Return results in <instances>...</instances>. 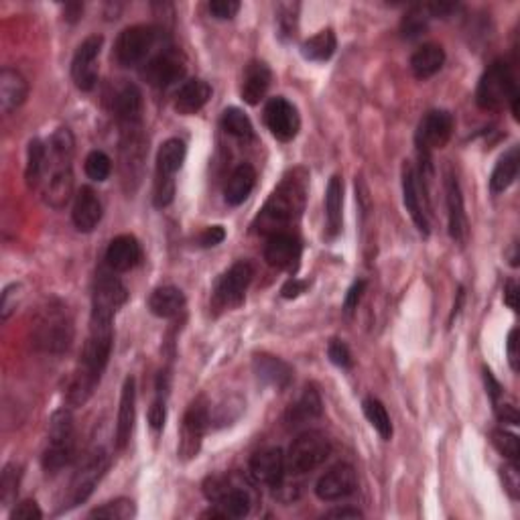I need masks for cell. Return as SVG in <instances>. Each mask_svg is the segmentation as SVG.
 <instances>
[{"instance_id": "obj_26", "label": "cell", "mask_w": 520, "mask_h": 520, "mask_svg": "<svg viewBox=\"0 0 520 520\" xmlns=\"http://www.w3.org/2000/svg\"><path fill=\"white\" fill-rule=\"evenodd\" d=\"M112 110L120 128L143 125V94H140V90L135 84L122 86L114 96Z\"/></svg>"}, {"instance_id": "obj_30", "label": "cell", "mask_w": 520, "mask_h": 520, "mask_svg": "<svg viewBox=\"0 0 520 520\" xmlns=\"http://www.w3.org/2000/svg\"><path fill=\"white\" fill-rule=\"evenodd\" d=\"M272 73L270 68L264 61H251L246 65L244 76H242V100L251 106H257L264 96H267L270 88Z\"/></svg>"}, {"instance_id": "obj_56", "label": "cell", "mask_w": 520, "mask_h": 520, "mask_svg": "<svg viewBox=\"0 0 520 520\" xmlns=\"http://www.w3.org/2000/svg\"><path fill=\"white\" fill-rule=\"evenodd\" d=\"M224 241H226V230L222 226H210L202 232L200 246H203V249H212V246H218Z\"/></svg>"}, {"instance_id": "obj_12", "label": "cell", "mask_w": 520, "mask_h": 520, "mask_svg": "<svg viewBox=\"0 0 520 520\" xmlns=\"http://www.w3.org/2000/svg\"><path fill=\"white\" fill-rule=\"evenodd\" d=\"M208 427H210V407L205 404L203 399H197L189 404V409L184 415V423H181L179 449H177L181 459L189 461L197 458Z\"/></svg>"}, {"instance_id": "obj_42", "label": "cell", "mask_w": 520, "mask_h": 520, "mask_svg": "<svg viewBox=\"0 0 520 520\" xmlns=\"http://www.w3.org/2000/svg\"><path fill=\"white\" fill-rule=\"evenodd\" d=\"M222 128H224L228 135H232L236 138L249 140L254 137V127L251 118L241 109H226L222 114Z\"/></svg>"}, {"instance_id": "obj_14", "label": "cell", "mask_w": 520, "mask_h": 520, "mask_svg": "<svg viewBox=\"0 0 520 520\" xmlns=\"http://www.w3.org/2000/svg\"><path fill=\"white\" fill-rule=\"evenodd\" d=\"M104 45L102 35H90L81 41L71 60V80L81 92H92L98 81V57Z\"/></svg>"}, {"instance_id": "obj_41", "label": "cell", "mask_w": 520, "mask_h": 520, "mask_svg": "<svg viewBox=\"0 0 520 520\" xmlns=\"http://www.w3.org/2000/svg\"><path fill=\"white\" fill-rule=\"evenodd\" d=\"M362 409H364V415L368 419V423L376 429V433L383 437L384 441H391L392 437V423H391V417L389 412H386L384 404L378 401V399H366L362 402Z\"/></svg>"}, {"instance_id": "obj_28", "label": "cell", "mask_w": 520, "mask_h": 520, "mask_svg": "<svg viewBox=\"0 0 520 520\" xmlns=\"http://www.w3.org/2000/svg\"><path fill=\"white\" fill-rule=\"evenodd\" d=\"M73 226L80 232H92V230L100 224L102 220V203L92 187H81L76 195V203H73L71 212Z\"/></svg>"}, {"instance_id": "obj_23", "label": "cell", "mask_w": 520, "mask_h": 520, "mask_svg": "<svg viewBox=\"0 0 520 520\" xmlns=\"http://www.w3.org/2000/svg\"><path fill=\"white\" fill-rule=\"evenodd\" d=\"M445 202H448V228L449 236L458 244H466L468 241V216L464 205V194L458 177L448 171L445 175Z\"/></svg>"}, {"instance_id": "obj_40", "label": "cell", "mask_w": 520, "mask_h": 520, "mask_svg": "<svg viewBox=\"0 0 520 520\" xmlns=\"http://www.w3.org/2000/svg\"><path fill=\"white\" fill-rule=\"evenodd\" d=\"M47 148L39 138H33L27 148V167H24V179L29 187H37L47 171Z\"/></svg>"}, {"instance_id": "obj_15", "label": "cell", "mask_w": 520, "mask_h": 520, "mask_svg": "<svg viewBox=\"0 0 520 520\" xmlns=\"http://www.w3.org/2000/svg\"><path fill=\"white\" fill-rule=\"evenodd\" d=\"M453 127H456V120H453V114L448 110H431L427 112L423 120L419 122L417 128V147L419 153L429 156L435 148H443L449 143V138L453 135Z\"/></svg>"}, {"instance_id": "obj_32", "label": "cell", "mask_w": 520, "mask_h": 520, "mask_svg": "<svg viewBox=\"0 0 520 520\" xmlns=\"http://www.w3.org/2000/svg\"><path fill=\"white\" fill-rule=\"evenodd\" d=\"M212 98V88L203 80H187L175 94V110L184 117L200 112Z\"/></svg>"}, {"instance_id": "obj_11", "label": "cell", "mask_w": 520, "mask_h": 520, "mask_svg": "<svg viewBox=\"0 0 520 520\" xmlns=\"http://www.w3.org/2000/svg\"><path fill=\"white\" fill-rule=\"evenodd\" d=\"M159 29L148 27V24H135V27L125 29L114 43V57L122 68H132V65L143 63L156 45L159 39Z\"/></svg>"}, {"instance_id": "obj_63", "label": "cell", "mask_w": 520, "mask_h": 520, "mask_svg": "<svg viewBox=\"0 0 520 520\" xmlns=\"http://www.w3.org/2000/svg\"><path fill=\"white\" fill-rule=\"evenodd\" d=\"M464 297H466L464 288L459 287V291H458V301H456V305H453V311H451V316H449V326L453 324V319H456V317H458V313L461 311V303H464Z\"/></svg>"}, {"instance_id": "obj_44", "label": "cell", "mask_w": 520, "mask_h": 520, "mask_svg": "<svg viewBox=\"0 0 520 520\" xmlns=\"http://www.w3.org/2000/svg\"><path fill=\"white\" fill-rule=\"evenodd\" d=\"M429 19H431V14H429L427 5L412 6L411 11L402 16V23H401L402 37H407V39L419 37L421 33H423V31L427 29Z\"/></svg>"}, {"instance_id": "obj_50", "label": "cell", "mask_w": 520, "mask_h": 520, "mask_svg": "<svg viewBox=\"0 0 520 520\" xmlns=\"http://www.w3.org/2000/svg\"><path fill=\"white\" fill-rule=\"evenodd\" d=\"M208 8L213 19L230 21V19H234L238 11H241V3H236V0H213Z\"/></svg>"}, {"instance_id": "obj_22", "label": "cell", "mask_w": 520, "mask_h": 520, "mask_svg": "<svg viewBox=\"0 0 520 520\" xmlns=\"http://www.w3.org/2000/svg\"><path fill=\"white\" fill-rule=\"evenodd\" d=\"M287 472V458L279 448H267L259 453H254L251 459V474L254 482L270 486V488H280L285 482Z\"/></svg>"}, {"instance_id": "obj_31", "label": "cell", "mask_w": 520, "mask_h": 520, "mask_svg": "<svg viewBox=\"0 0 520 520\" xmlns=\"http://www.w3.org/2000/svg\"><path fill=\"white\" fill-rule=\"evenodd\" d=\"M29 84L19 71L6 68L0 71V110L11 114L27 100Z\"/></svg>"}, {"instance_id": "obj_7", "label": "cell", "mask_w": 520, "mask_h": 520, "mask_svg": "<svg viewBox=\"0 0 520 520\" xmlns=\"http://www.w3.org/2000/svg\"><path fill=\"white\" fill-rule=\"evenodd\" d=\"M147 137L143 125L120 128V175L127 192H135L143 179L147 159Z\"/></svg>"}, {"instance_id": "obj_2", "label": "cell", "mask_w": 520, "mask_h": 520, "mask_svg": "<svg viewBox=\"0 0 520 520\" xmlns=\"http://www.w3.org/2000/svg\"><path fill=\"white\" fill-rule=\"evenodd\" d=\"M309 175L305 169H295L283 177L279 187L270 194V197L260 210L254 228L260 234H277L287 232V226L299 220L307 202Z\"/></svg>"}, {"instance_id": "obj_19", "label": "cell", "mask_w": 520, "mask_h": 520, "mask_svg": "<svg viewBox=\"0 0 520 520\" xmlns=\"http://www.w3.org/2000/svg\"><path fill=\"white\" fill-rule=\"evenodd\" d=\"M127 299L128 291L127 287L122 285V280L114 275L112 270H102L94 285L92 311L114 317L122 309V305L127 303Z\"/></svg>"}, {"instance_id": "obj_27", "label": "cell", "mask_w": 520, "mask_h": 520, "mask_svg": "<svg viewBox=\"0 0 520 520\" xmlns=\"http://www.w3.org/2000/svg\"><path fill=\"white\" fill-rule=\"evenodd\" d=\"M252 370L260 383L272 386V389L277 391H283L293 383V368L288 366L285 360L270 356V354H259V356H254Z\"/></svg>"}, {"instance_id": "obj_34", "label": "cell", "mask_w": 520, "mask_h": 520, "mask_svg": "<svg viewBox=\"0 0 520 520\" xmlns=\"http://www.w3.org/2000/svg\"><path fill=\"white\" fill-rule=\"evenodd\" d=\"M148 309L161 319H171L185 309V295L177 287H159L148 297Z\"/></svg>"}, {"instance_id": "obj_4", "label": "cell", "mask_w": 520, "mask_h": 520, "mask_svg": "<svg viewBox=\"0 0 520 520\" xmlns=\"http://www.w3.org/2000/svg\"><path fill=\"white\" fill-rule=\"evenodd\" d=\"M476 102L482 110L496 112L510 104L515 118H518V86L515 73L506 61H494L477 84Z\"/></svg>"}, {"instance_id": "obj_38", "label": "cell", "mask_w": 520, "mask_h": 520, "mask_svg": "<svg viewBox=\"0 0 520 520\" xmlns=\"http://www.w3.org/2000/svg\"><path fill=\"white\" fill-rule=\"evenodd\" d=\"M518 148L513 147L510 151L500 156L496 167L492 171L490 177V189L492 194H502L515 184L516 175H518Z\"/></svg>"}, {"instance_id": "obj_39", "label": "cell", "mask_w": 520, "mask_h": 520, "mask_svg": "<svg viewBox=\"0 0 520 520\" xmlns=\"http://www.w3.org/2000/svg\"><path fill=\"white\" fill-rule=\"evenodd\" d=\"M336 47H337L336 33L332 29H324L319 31L317 35H313L305 41L301 45V55L309 61H327L329 57L336 53Z\"/></svg>"}, {"instance_id": "obj_6", "label": "cell", "mask_w": 520, "mask_h": 520, "mask_svg": "<svg viewBox=\"0 0 520 520\" xmlns=\"http://www.w3.org/2000/svg\"><path fill=\"white\" fill-rule=\"evenodd\" d=\"M187 147L181 138H169L156 153V179L153 202L156 208H167L175 195V175L184 167Z\"/></svg>"}, {"instance_id": "obj_61", "label": "cell", "mask_w": 520, "mask_h": 520, "mask_svg": "<svg viewBox=\"0 0 520 520\" xmlns=\"http://www.w3.org/2000/svg\"><path fill=\"white\" fill-rule=\"evenodd\" d=\"M327 518H362L364 515L358 508H334L326 515Z\"/></svg>"}, {"instance_id": "obj_29", "label": "cell", "mask_w": 520, "mask_h": 520, "mask_svg": "<svg viewBox=\"0 0 520 520\" xmlns=\"http://www.w3.org/2000/svg\"><path fill=\"white\" fill-rule=\"evenodd\" d=\"M140 244L135 236L120 234L114 238L106 251V264L112 272H127L135 269L140 260Z\"/></svg>"}, {"instance_id": "obj_43", "label": "cell", "mask_w": 520, "mask_h": 520, "mask_svg": "<svg viewBox=\"0 0 520 520\" xmlns=\"http://www.w3.org/2000/svg\"><path fill=\"white\" fill-rule=\"evenodd\" d=\"M137 515L135 502L128 498H117L112 502H106L100 508H94L90 513V518H106V520H128Z\"/></svg>"}, {"instance_id": "obj_58", "label": "cell", "mask_w": 520, "mask_h": 520, "mask_svg": "<svg viewBox=\"0 0 520 520\" xmlns=\"http://www.w3.org/2000/svg\"><path fill=\"white\" fill-rule=\"evenodd\" d=\"M309 288V280H301V279H288L287 283L280 288V295L285 297V299H297L301 293H305Z\"/></svg>"}, {"instance_id": "obj_8", "label": "cell", "mask_w": 520, "mask_h": 520, "mask_svg": "<svg viewBox=\"0 0 520 520\" xmlns=\"http://www.w3.org/2000/svg\"><path fill=\"white\" fill-rule=\"evenodd\" d=\"M109 466H110V456L104 448H94L92 451L86 453L84 461H81L80 468L76 469V474L71 477L68 492L70 506L84 505V502L92 496V492L96 490L98 482L104 477Z\"/></svg>"}, {"instance_id": "obj_5", "label": "cell", "mask_w": 520, "mask_h": 520, "mask_svg": "<svg viewBox=\"0 0 520 520\" xmlns=\"http://www.w3.org/2000/svg\"><path fill=\"white\" fill-rule=\"evenodd\" d=\"M76 456V425L68 409L53 412L49 423L47 448L43 451V468L47 474L61 472Z\"/></svg>"}, {"instance_id": "obj_51", "label": "cell", "mask_w": 520, "mask_h": 520, "mask_svg": "<svg viewBox=\"0 0 520 520\" xmlns=\"http://www.w3.org/2000/svg\"><path fill=\"white\" fill-rule=\"evenodd\" d=\"M165 419H167V407H165V392L159 389L156 399L153 401L151 409H148V425H151L155 431H159L165 425Z\"/></svg>"}, {"instance_id": "obj_16", "label": "cell", "mask_w": 520, "mask_h": 520, "mask_svg": "<svg viewBox=\"0 0 520 520\" xmlns=\"http://www.w3.org/2000/svg\"><path fill=\"white\" fill-rule=\"evenodd\" d=\"M264 125L270 130V135L280 143H288L301 128V118L295 106L287 100V98H270L264 106Z\"/></svg>"}, {"instance_id": "obj_53", "label": "cell", "mask_w": 520, "mask_h": 520, "mask_svg": "<svg viewBox=\"0 0 520 520\" xmlns=\"http://www.w3.org/2000/svg\"><path fill=\"white\" fill-rule=\"evenodd\" d=\"M364 291H366V280H356V283L350 287V291L345 293V299H344L345 316L350 317L352 313L358 309V303L362 301V295H364Z\"/></svg>"}, {"instance_id": "obj_45", "label": "cell", "mask_w": 520, "mask_h": 520, "mask_svg": "<svg viewBox=\"0 0 520 520\" xmlns=\"http://www.w3.org/2000/svg\"><path fill=\"white\" fill-rule=\"evenodd\" d=\"M49 151H52L53 159L70 161L73 159V151H76V140L70 128H60L53 132L52 140H49Z\"/></svg>"}, {"instance_id": "obj_10", "label": "cell", "mask_w": 520, "mask_h": 520, "mask_svg": "<svg viewBox=\"0 0 520 520\" xmlns=\"http://www.w3.org/2000/svg\"><path fill=\"white\" fill-rule=\"evenodd\" d=\"M332 453V443L319 431H309L297 437L287 453V469L293 474H307L319 468Z\"/></svg>"}, {"instance_id": "obj_59", "label": "cell", "mask_w": 520, "mask_h": 520, "mask_svg": "<svg viewBox=\"0 0 520 520\" xmlns=\"http://www.w3.org/2000/svg\"><path fill=\"white\" fill-rule=\"evenodd\" d=\"M506 352H508V362H510V368L518 373L520 368V356H518V332L513 329V332L508 334V344H506Z\"/></svg>"}, {"instance_id": "obj_33", "label": "cell", "mask_w": 520, "mask_h": 520, "mask_svg": "<svg viewBox=\"0 0 520 520\" xmlns=\"http://www.w3.org/2000/svg\"><path fill=\"white\" fill-rule=\"evenodd\" d=\"M254 185H257V171H254L252 165L249 163L238 165V167L232 171V175H230L226 189H224L226 203L232 205V208L244 203L246 200H249V195L252 194Z\"/></svg>"}, {"instance_id": "obj_57", "label": "cell", "mask_w": 520, "mask_h": 520, "mask_svg": "<svg viewBox=\"0 0 520 520\" xmlns=\"http://www.w3.org/2000/svg\"><path fill=\"white\" fill-rule=\"evenodd\" d=\"M494 409H496V417L502 421V423H508V425H518V411L515 404H508V402H502L500 399L494 401Z\"/></svg>"}, {"instance_id": "obj_52", "label": "cell", "mask_w": 520, "mask_h": 520, "mask_svg": "<svg viewBox=\"0 0 520 520\" xmlns=\"http://www.w3.org/2000/svg\"><path fill=\"white\" fill-rule=\"evenodd\" d=\"M502 480H505V488L508 490L510 496L516 500L520 492V476L516 461H508V464L502 468Z\"/></svg>"}, {"instance_id": "obj_17", "label": "cell", "mask_w": 520, "mask_h": 520, "mask_svg": "<svg viewBox=\"0 0 520 520\" xmlns=\"http://www.w3.org/2000/svg\"><path fill=\"white\" fill-rule=\"evenodd\" d=\"M143 78L153 88H169L185 78V60L173 49H163L145 63Z\"/></svg>"}, {"instance_id": "obj_62", "label": "cell", "mask_w": 520, "mask_h": 520, "mask_svg": "<svg viewBox=\"0 0 520 520\" xmlns=\"http://www.w3.org/2000/svg\"><path fill=\"white\" fill-rule=\"evenodd\" d=\"M81 13H84V6H81L80 3H71V5H65V19L68 21H78Z\"/></svg>"}, {"instance_id": "obj_47", "label": "cell", "mask_w": 520, "mask_h": 520, "mask_svg": "<svg viewBox=\"0 0 520 520\" xmlns=\"http://www.w3.org/2000/svg\"><path fill=\"white\" fill-rule=\"evenodd\" d=\"M19 482H21V472L14 464H8L3 469V477H0V502L5 506H11L13 500L19 494Z\"/></svg>"}, {"instance_id": "obj_20", "label": "cell", "mask_w": 520, "mask_h": 520, "mask_svg": "<svg viewBox=\"0 0 520 520\" xmlns=\"http://www.w3.org/2000/svg\"><path fill=\"white\" fill-rule=\"evenodd\" d=\"M358 488L356 469L348 464H337L319 477L316 494L324 502H337L352 496Z\"/></svg>"}, {"instance_id": "obj_13", "label": "cell", "mask_w": 520, "mask_h": 520, "mask_svg": "<svg viewBox=\"0 0 520 520\" xmlns=\"http://www.w3.org/2000/svg\"><path fill=\"white\" fill-rule=\"evenodd\" d=\"M252 279H254V267L249 260L234 262L216 283V288H213V301H216V305L222 309L238 307V305L244 301L246 288L252 283Z\"/></svg>"}, {"instance_id": "obj_1", "label": "cell", "mask_w": 520, "mask_h": 520, "mask_svg": "<svg viewBox=\"0 0 520 520\" xmlns=\"http://www.w3.org/2000/svg\"><path fill=\"white\" fill-rule=\"evenodd\" d=\"M112 321L114 317L92 311L88 340L84 344L80 366L76 370V374H73V381L68 392V401L71 407H84V404L92 399L96 386L100 384V378L106 366H109L112 354V344H114Z\"/></svg>"}, {"instance_id": "obj_48", "label": "cell", "mask_w": 520, "mask_h": 520, "mask_svg": "<svg viewBox=\"0 0 520 520\" xmlns=\"http://www.w3.org/2000/svg\"><path fill=\"white\" fill-rule=\"evenodd\" d=\"M492 443L508 461H518V437L506 429L492 431Z\"/></svg>"}, {"instance_id": "obj_9", "label": "cell", "mask_w": 520, "mask_h": 520, "mask_svg": "<svg viewBox=\"0 0 520 520\" xmlns=\"http://www.w3.org/2000/svg\"><path fill=\"white\" fill-rule=\"evenodd\" d=\"M205 498L213 502V506L224 510L228 518H244L251 513L252 500L251 494L242 486H236L228 476H210L203 482Z\"/></svg>"}, {"instance_id": "obj_60", "label": "cell", "mask_w": 520, "mask_h": 520, "mask_svg": "<svg viewBox=\"0 0 520 520\" xmlns=\"http://www.w3.org/2000/svg\"><path fill=\"white\" fill-rule=\"evenodd\" d=\"M505 303L510 309L518 311V287L515 280H508V283L505 285Z\"/></svg>"}, {"instance_id": "obj_55", "label": "cell", "mask_w": 520, "mask_h": 520, "mask_svg": "<svg viewBox=\"0 0 520 520\" xmlns=\"http://www.w3.org/2000/svg\"><path fill=\"white\" fill-rule=\"evenodd\" d=\"M11 518L13 520H39V518H43V513H41V508L35 500H24L19 506H14Z\"/></svg>"}, {"instance_id": "obj_37", "label": "cell", "mask_w": 520, "mask_h": 520, "mask_svg": "<svg viewBox=\"0 0 520 520\" xmlns=\"http://www.w3.org/2000/svg\"><path fill=\"white\" fill-rule=\"evenodd\" d=\"M321 412H324V402H321L317 389L316 386H307L299 396V401L291 404V409L287 412V421L288 425H303L307 421L321 417Z\"/></svg>"}, {"instance_id": "obj_54", "label": "cell", "mask_w": 520, "mask_h": 520, "mask_svg": "<svg viewBox=\"0 0 520 520\" xmlns=\"http://www.w3.org/2000/svg\"><path fill=\"white\" fill-rule=\"evenodd\" d=\"M19 285H8L3 291V301H0V316H3V321L11 317V313L16 309V301H19Z\"/></svg>"}, {"instance_id": "obj_18", "label": "cell", "mask_w": 520, "mask_h": 520, "mask_svg": "<svg viewBox=\"0 0 520 520\" xmlns=\"http://www.w3.org/2000/svg\"><path fill=\"white\" fill-rule=\"evenodd\" d=\"M301 252V241L291 232L270 234L267 244H264V260H267L270 267L291 272V275L299 270Z\"/></svg>"}, {"instance_id": "obj_24", "label": "cell", "mask_w": 520, "mask_h": 520, "mask_svg": "<svg viewBox=\"0 0 520 520\" xmlns=\"http://www.w3.org/2000/svg\"><path fill=\"white\" fill-rule=\"evenodd\" d=\"M53 159V156H52ZM73 195V171L70 161L53 159V169L49 173L43 187V200L53 210H61Z\"/></svg>"}, {"instance_id": "obj_46", "label": "cell", "mask_w": 520, "mask_h": 520, "mask_svg": "<svg viewBox=\"0 0 520 520\" xmlns=\"http://www.w3.org/2000/svg\"><path fill=\"white\" fill-rule=\"evenodd\" d=\"M84 169H86V175L90 179L98 181V184H102V181H106V179L110 177L112 161H110V156L106 155L104 151H92L86 156Z\"/></svg>"}, {"instance_id": "obj_49", "label": "cell", "mask_w": 520, "mask_h": 520, "mask_svg": "<svg viewBox=\"0 0 520 520\" xmlns=\"http://www.w3.org/2000/svg\"><path fill=\"white\" fill-rule=\"evenodd\" d=\"M327 356L337 368H352V352L342 340H334L327 345Z\"/></svg>"}, {"instance_id": "obj_3", "label": "cell", "mask_w": 520, "mask_h": 520, "mask_svg": "<svg viewBox=\"0 0 520 520\" xmlns=\"http://www.w3.org/2000/svg\"><path fill=\"white\" fill-rule=\"evenodd\" d=\"M73 342V321L68 305L60 299H47L41 305L35 319H33V344L45 354L68 352Z\"/></svg>"}, {"instance_id": "obj_21", "label": "cell", "mask_w": 520, "mask_h": 520, "mask_svg": "<svg viewBox=\"0 0 520 520\" xmlns=\"http://www.w3.org/2000/svg\"><path fill=\"white\" fill-rule=\"evenodd\" d=\"M402 202L411 213L417 230L423 236H429V216L425 208V192L421 189V181L415 167L411 163L402 165Z\"/></svg>"}, {"instance_id": "obj_35", "label": "cell", "mask_w": 520, "mask_h": 520, "mask_svg": "<svg viewBox=\"0 0 520 520\" xmlns=\"http://www.w3.org/2000/svg\"><path fill=\"white\" fill-rule=\"evenodd\" d=\"M445 63V52L441 45L425 43L411 57V70L417 80H429L440 73Z\"/></svg>"}, {"instance_id": "obj_36", "label": "cell", "mask_w": 520, "mask_h": 520, "mask_svg": "<svg viewBox=\"0 0 520 520\" xmlns=\"http://www.w3.org/2000/svg\"><path fill=\"white\" fill-rule=\"evenodd\" d=\"M326 222L329 238H336L342 232L344 222V181L340 175H334L327 184L326 192Z\"/></svg>"}, {"instance_id": "obj_25", "label": "cell", "mask_w": 520, "mask_h": 520, "mask_svg": "<svg viewBox=\"0 0 520 520\" xmlns=\"http://www.w3.org/2000/svg\"><path fill=\"white\" fill-rule=\"evenodd\" d=\"M135 421H137V384L135 378L128 376L125 384H122L117 437H114V443H117L118 451H125L128 448L132 431H135Z\"/></svg>"}]
</instances>
